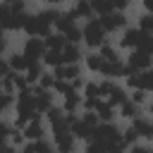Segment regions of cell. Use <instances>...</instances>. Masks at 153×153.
<instances>
[{
	"instance_id": "obj_1",
	"label": "cell",
	"mask_w": 153,
	"mask_h": 153,
	"mask_svg": "<svg viewBox=\"0 0 153 153\" xmlns=\"http://www.w3.org/2000/svg\"><path fill=\"white\" fill-rule=\"evenodd\" d=\"M57 17H60L57 7H45V10H38V12H29L26 24H24V33L45 38L50 31H55V19Z\"/></svg>"
},
{
	"instance_id": "obj_2",
	"label": "cell",
	"mask_w": 153,
	"mask_h": 153,
	"mask_svg": "<svg viewBox=\"0 0 153 153\" xmlns=\"http://www.w3.org/2000/svg\"><path fill=\"white\" fill-rule=\"evenodd\" d=\"M110 33L103 29V24H100V19L98 17H91V19H86L84 24H81V43L88 48V50H98L100 45H105L110 38H108Z\"/></svg>"
},
{
	"instance_id": "obj_3",
	"label": "cell",
	"mask_w": 153,
	"mask_h": 153,
	"mask_svg": "<svg viewBox=\"0 0 153 153\" xmlns=\"http://www.w3.org/2000/svg\"><path fill=\"white\" fill-rule=\"evenodd\" d=\"M117 36H120V38H117V48H120V50H136V48L141 45V41H143L146 33H143L136 24H134V26L129 24V26H127L124 31H120Z\"/></svg>"
},
{
	"instance_id": "obj_4",
	"label": "cell",
	"mask_w": 153,
	"mask_h": 153,
	"mask_svg": "<svg viewBox=\"0 0 153 153\" xmlns=\"http://www.w3.org/2000/svg\"><path fill=\"white\" fill-rule=\"evenodd\" d=\"M100 19V24H103V29L112 36V33H120V31H124L127 26H129V17H127V12H117V10H112L110 14H103V17H98Z\"/></svg>"
},
{
	"instance_id": "obj_5",
	"label": "cell",
	"mask_w": 153,
	"mask_h": 153,
	"mask_svg": "<svg viewBox=\"0 0 153 153\" xmlns=\"http://www.w3.org/2000/svg\"><path fill=\"white\" fill-rule=\"evenodd\" d=\"M22 131H24L26 141H41V139H45V136L50 134V127H48L45 117H43V115H38V117L29 120V124H26Z\"/></svg>"
},
{
	"instance_id": "obj_6",
	"label": "cell",
	"mask_w": 153,
	"mask_h": 153,
	"mask_svg": "<svg viewBox=\"0 0 153 153\" xmlns=\"http://www.w3.org/2000/svg\"><path fill=\"white\" fill-rule=\"evenodd\" d=\"M93 139H98V141H103L105 146H110V143H115V141L122 139V129H120L115 122H100V124L93 129Z\"/></svg>"
},
{
	"instance_id": "obj_7",
	"label": "cell",
	"mask_w": 153,
	"mask_h": 153,
	"mask_svg": "<svg viewBox=\"0 0 153 153\" xmlns=\"http://www.w3.org/2000/svg\"><path fill=\"white\" fill-rule=\"evenodd\" d=\"M45 50H48V48H45V41L38 38V36H29V38H24V43H22V53H24L31 62L43 60Z\"/></svg>"
},
{
	"instance_id": "obj_8",
	"label": "cell",
	"mask_w": 153,
	"mask_h": 153,
	"mask_svg": "<svg viewBox=\"0 0 153 153\" xmlns=\"http://www.w3.org/2000/svg\"><path fill=\"white\" fill-rule=\"evenodd\" d=\"M33 91V108L38 115H45L48 108L55 105V91H48V88H41V86H31Z\"/></svg>"
},
{
	"instance_id": "obj_9",
	"label": "cell",
	"mask_w": 153,
	"mask_h": 153,
	"mask_svg": "<svg viewBox=\"0 0 153 153\" xmlns=\"http://www.w3.org/2000/svg\"><path fill=\"white\" fill-rule=\"evenodd\" d=\"M124 62L134 69V72H146V69H151L153 67V57L148 55V53H143V50H127V57H124Z\"/></svg>"
},
{
	"instance_id": "obj_10",
	"label": "cell",
	"mask_w": 153,
	"mask_h": 153,
	"mask_svg": "<svg viewBox=\"0 0 153 153\" xmlns=\"http://www.w3.org/2000/svg\"><path fill=\"white\" fill-rule=\"evenodd\" d=\"M105 100L112 105V108H120L124 100H129V88L124 86V84H120L117 79L110 84V88H108V93H105Z\"/></svg>"
},
{
	"instance_id": "obj_11",
	"label": "cell",
	"mask_w": 153,
	"mask_h": 153,
	"mask_svg": "<svg viewBox=\"0 0 153 153\" xmlns=\"http://www.w3.org/2000/svg\"><path fill=\"white\" fill-rule=\"evenodd\" d=\"M81 100H84V96H81V91H67L65 96H60V105H62V110L67 112V115H76L79 110H81Z\"/></svg>"
},
{
	"instance_id": "obj_12",
	"label": "cell",
	"mask_w": 153,
	"mask_h": 153,
	"mask_svg": "<svg viewBox=\"0 0 153 153\" xmlns=\"http://www.w3.org/2000/svg\"><path fill=\"white\" fill-rule=\"evenodd\" d=\"M53 74H55V79L74 81V79L84 76V67H81V62H72V65H60V67H55V69H53Z\"/></svg>"
},
{
	"instance_id": "obj_13",
	"label": "cell",
	"mask_w": 153,
	"mask_h": 153,
	"mask_svg": "<svg viewBox=\"0 0 153 153\" xmlns=\"http://www.w3.org/2000/svg\"><path fill=\"white\" fill-rule=\"evenodd\" d=\"M131 124H134V129L139 131L141 141L153 143V117H148V115H139L136 120H131Z\"/></svg>"
},
{
	"instance_id": "obj_14",
	"label": "cell",
	"mask_w": 153,
	"mask_h": 153,
	"mask_svg": "<svg viewBox=\"0 0 153 153\" xmlns=\"http://www.w3.org/2000/svg\"><path fill=\"white\" fill-rule=\"evenodd\" d=\"M69 129H72V134H74V136H76L79 141H91V139H93V129H96V127L86 124V122H84V120H81V117L76 115V117L72 120Z\"/></svg>"
},
{
	"instance_id": "obj_15",
	"label": "cell",
	"mask_w": 153,
	"mask_h": 153,
	"mask_svg": "<svg viewBox=\"0 0 153 153\" xmlns=\"http://www.w3.org/2000/svg\"><path fill=\"white\" fill-rule=\"evenodd\" d=\"M76 22H79V19L74 17V12H72V10H65V12H60V17L55 19V31H60V33L67 36L74 26H79Z\"/></svg>"
},
{
	"instance_id": "obj_16",
	"label": "cell",
	"mask_w": 153,
	"mask_h": 153,
	"mask_svg": "<svg viewBox=\"0 0 153 153\" xmlns=\"http://www.w3.org/2000/svg\"><path fill=\"white\" fill-rule=\"evenodd\" d=\"M84 67L91 72V74H100L103 67H105V57L98 53V50H88L84 55Z\"/></svg>"
},
{
	"instance_id": "obj_17",
	"label": "cell",
	"mask_w": 153,
	"mask_h": 153,
	"mask_svg": "<svg viewBox=\"0 0 153 153\" xmlns=\"http://www.w3.org/2000/svg\"><path fill=\"white\" fill-rule=\"evenodd\" d=\"M5 57H7L10 67H12V72H26V69H29V65H31V60H29L22 50H12V53H7Z\"/></svg>"
},
{
	"instance_id": "obj_18",
	"label": "cell",
	"mask_w": 153,
	"mask_h": 153,
	"mask_svg": "<svg viewBox=\"0 0 153 153\" xmlns=\"http://www.w3.org/2000/svg\"><path fill=\"white\" fill-rule=\"evenodd\" d=\"M139 115H143V108H141V105H136L134 100H124V103L117 108V117H122V120H127V122L136 120Z\"/></svg>"
},
{
	"instance_id": "obj_19",
	"label": "cell",
	"mask_w": 153,
	"mask_h": 153,
	"mask_svg": "<svg viewBox=\"0 0 153 153\" xmlns=\"http://www.w3.org/2000/svg\"><path fill=\"white\" fill-rule=\"evenodd\" d=\"M84 50H81V43H67L62 48V57H65V65H72V62H84Z\"/></svg>"
},
{
	"instance_id": "obj_20",
	"label": "cell",
	"mask_w": 153,
	"mask_h": 153,
	"mask_svg": "<svg viewBox=\"0 0 153 153\" xmlns=\"http://www.w3.org/2000/svg\"><path fill=\"white\" fill-rule=\"evenodd\" d=\"M72 12H74V17L76 19H91V17H96L93 14V7H91V0H72V7H69Z\"/></svg>"
},
{
	"instance_id": "obj_21",
	"label": "cell",
	"mask_w": 153,
	"mask_h": 153,
	"mask_svg": "<svg viewBox=\"0 0 153 153\" xmlns=\"http://www.w3.org/2000/svg\"><path fill=\"white\" fill-rule=\"evenodd\" d=\"M96 115H98L100 122H115V117H117V108H112L105 98H100L98 105H96Z\"/></svg>"
},
{
	"instance_id": "obj_22",
	"label": "cell",
	"mask_w": 153,
	"mask_h": 153,
	"mask_svg": "<svg viewBox=\"0 0 153 153\" xmlns=\"http://www.w3.org/2000/svg\"><path fill=\"white\" fill-rule=\"evenodd\" d=\"M43 41H45V48H48V50H62V48L67 45V38H65V33H60V31H50Z\"/></svg>"
},
{
	"instance_id": "obj_23",
	"label": "cell",
	"mask_w": 153,
	"mask_h": 153,
	"mask_svg": "<svg viewBox=\"0 0 153 153\" xmlns=\"http://www.w3.org/2000/svg\"><path fill=\"white\" fill-rule=\"evenodd\" d=\"M98 53H100V55L105 57V62H115V60H124V57H122V50L117 48V43H110V41H108L105 45H100V48H98Z\"/></svg>"
},
{
	"instance_id": "obj_24",
	"label": "cell",
	"mask_w": 153,
	"mask_h": 153,
	"mask_svg": "<svg viewBox=\"0 0 153 153\" xmlns=\"http://www.w3.org/2000/svg\"><path fill=\"white\" fill-rule=\"evenodd\" d=\"M48 69H55V67H60V65H65V57H62V50H45V55H43V60H41Z\"/></svg>"
},
{
	"instance_id": "obj_25",
	"label": "cell",
	"mask_w": 153,
	"mask_h": 153,
	"mask_svg": "<svg viewBox=\"0 0 153 153\" xmlns=\"http://www.w3.org/2000/svg\"><path fill=\"white\" fill-rule=\"evenodd\" d=\"M45 69H48V67H45V65L38 60V62H31V65H29V69H26L24 74H26L29 84H31V86H36V84H38V79H41V74H43Z\"/></svg>"
},
{
	"instance_id": "obj_26",
	"label": "cell",
	"mask_w": 153,
	"mask_h": 153,
	"mask_svg": "<svg viewBox=\"0 0 153 153\" xmlns=\"http://www.w3.org/2000/svg\"><path fill=\"white\" fill-rule=\"evenodd\" d=\"M81 96H84V98H103V96H100V84H98L96 79H86V84H84V88H81Z\"/></svg>"
},
{
	"instance_id": "obj_27",
	"label": "cell",
	"mask_w": 153,
	"mask_h": 153,
	"mask_svg": "<svg viewBox=\"0 0 153 153\" xmlns=\"http://www.w3.org/2000/svg\"><path fill=\"white\" fill-rule=\"evenodd\" d=\"M129 100H134L136 105H148L151 103V91H146V88H134V91H129Z\"/></svg>"
},
{
	"instance_id": "obj_28",
	"label": "cell",
	"mask_w": 153,
	"mask_h": 153,
	"mask_svg": "<svg viewBox=\"0 0 153 153\" xmlns=\"http://www.w3.org/2000/svg\"><path fill=\"white\" fill-rule=\"evenodd\" d=\"M14 100H17V93H5L0 91V117L10 110H14Z\"/></svg>"
},
{
	"instance_id": "obj_29",
	"label": "cell",
	"mask_w": 153,
	"mask_h": 153,
	"mask_svg": "<svg viewBox=\"0 0 153 153\" xmlns=\"http://www.w3.org/2000/svg\"><path fill=\"white\" fill-rule=\"evenodd\" d=\"M91 7H93V14L96 17H103V14H110L115 7L110 0H91Z\"/></svg>"
},
{
	"instance_id": "obj_30",
	"label": "cell",
	"mask_w": 153,
	"mask_h": 153,
	"mask_svg": "<svg viewBox=\"0 0 153 153\" xmlns=\"http://www.w3.org/2000/svg\"><path fill=\"white\" fill-rule=\"evenodd\" d=\"M136 26L143 31V33H153V12H143L136 17Z\"/></svg>"
},
{
	"instance_id": "obj_31",
	"label": "cell",
	"mask_w": 153,
	"mask_h": 153,
	"mask_svg": "<svg viewBox=\"0 0 153 153\" xmlns=\"http://www.w3.org/2000/svg\"><path fill=\"white\" fill-rule=\"evenodd\" d=\"M122 141L127 143V146H131V143H136V141H141V136H139V131L134 129V124L129 122L124 129H122Z\"/></svg>"
},
{
	"instance_id": "obj_32",
	"label": "cell",
	"mask_w": 153,
	"mask_h": 153,
	"mask_svg": "<svg viewBox=\"0 0 153 153\" xmlns=\"http://www.w3.org/2000/svg\"><path fill=\"white\" fill-rule=\"evenodd\" d=\"M7 141H10V146H12V148H24V146L29 143V141H26V136H24V131H22V129H17V127L12 129V134H10V139H7Z\"/></svg>"
},
{
	"instance_id": "obj_33",
	"label": "cell",
	"mask_w": 153,
	"mask_h": 153,
	"mask_svg": "<svg viewBox=\"0 0 153 153\" xmlns=\"http://www.w3.org/2000/svg\"><path fill=\"white\" fill-rule=\"evenodd\" d=\"M81 153H108V146L98 139H91V141H84V151Z\"/></svg>"
},
{
	"instance_id": "obj_34",
	"label": "cell",
	"mask_w": 153,
	"mask_h": 153,
	"mask_svg": "<svg viewBox=\"0 0 153 153\" xmlns=\"http://www.w3.org/2000/svg\"><path fill=\"white\" fill-rule=\"evenodd\" d=\"M12 81H14V88H17V93H19V91H26V88H31V84H29V79H26V74H24V72H12Z\"/></svg>"
},
{
	"instance_id": "obj_35",
	"label": "cell",
	"mask_w": 153,
	"mask_h": 153,
	"mask_svg": "<svg viewBox=\"0 0 153 153\" xmlns=\"http://www.w3.org/2000/svg\"><path fill=\"white\" fill-rule=\"evenodd\" d=\"M36 86L53 91V86H55V74H53V69H45V72L41 74V79H38V84H36Z\"/></svg>"
},
{
	"instance_id": "obj_36",
	"label": "cell",
	"mask_w": 153,
	"mask_h": 153,
	"mask_svg": "<svg viewBox=\"0 0 153 153\" xmlns=\"http://www.w3.org/2000/svg\"><path fill=\"white\" fill-rule=\"evenodd\" d=\"M127 153H153V143H148V141H136V143H131V146L127 148Z\"/></svg>"
},
{
	"instance_id": "obj_37",
	"label": "cell",
	"mask_w": 153,
	"mask_h": 153,
	"mask_svg": "<svg viewBox=\"0 0 153 153\" xmlns=\"http://www.w3.org/2000/svg\"><path fill=\"white\" fill-rule=\"evenodd\" d=\"M141 88H146V91L153 93V67L146 69V72H141Z\"/></svg>"
},
{
	"instance_id": "obj_38",
	"label": "cell",
	"mask_w": 153,
	"mask_h": 153,
	"mask_svg": "<svg viewBox=\"0 0 153 153\" xmlns=\"http://www.w3.org/2000/svg\"><path fill=\"white\" fill-rule=\"evenodd\" d=\"M53 91H55V96H65L67 91H72V84H69V81H65V79H55Z\"/></svg>"
},
{
	"instance_id": "obj_39",
	"label": "cell",
	"mask_w": 153,
	"mask_h": 153,
	"mask_svg": "<svg viewBox=\"0 0 153 153\" xmlns=\"http://www.w3.org/2000/svg\"><path fill=\"white\" fill-rule=\"evenodd\" d=\"M139 50H143V53H148V55L153 57V33H146V36H143V41H141Z\"/></svg>"
},
{
	"instance_id": "obj_40",
	"label": "cell",
	"mask_w": 153,
	"mask_h": 153,
	"mask_svg": "<svg viewBox=\"0 0 153 153\" xmlns=\"http://www.w3.org/2000/svg\"><path fill=\"white\" fill-rule=\"evenodd\" d=\"M65 38H67V43H81V26H74Z\"/></svg>"
},
{
	"instance_id": "obj_41",
	"label": "cell",
	"mask_w": 153,
	"mask_h": 153,
	"mask_svg": "<svg viewBox=\"0 0 153 153\" xmlns=\"http://www.w3.org/2000/svg\"><path fill=\"white\" fill-rule=\"evenodd\" d=\"M127 148H129V146L120 139V141H115V143H110V146H108V153H127Z\"/></svg>"
},
{
	"instance_id": "obj_42",
	"label": "cell",
	"mask_w": 153,
	"mask_h": 153,
	"mask_svg": "<svg viewBox=\"0 0 153 153\" xmlns=\"http://www.w3.org/2000/svg\"><path fill=\"white\" fill-rule=\"evenodd\" d=\"M110 2H112V7H115L117 12H127L129 5H131V0H110Z\"/></svg>"
},
{
	"instance_id": "obj_43",
	"label": "cell",
	"mask_w": 153,
	"mask_h": 153,
	"mask_svg": "<svg viewBox=\"0 0 153 153\" xmlns=\"http://www.w3.org/2000/svg\"><path fill=\"white\" fill-rule=\"evenodd\" d=\"M7 45H10V43H7L5 33H2V36H0V57H5V55H7Z\"/></svg>"
},
{
	"instance_id": "obj_44",
	"label": "cell",
	"mask_w": 153,
	"mask_h": 153,
	"mask_svg": "<svg viewBox=\"0 0 153 153\" xmlns=\"http://www.w3.org/2000/svg\"><path fill=\"white\" fill-rule=\"evenodd\" d=\"M41 2H43L45 7H60V5L65 2V0H41Z\"/></svg>"
},
{
	"instance_id": "obj_45",
	"label": "cell",
	"mask_w": 153,
	"mask_h": 153,
	"mask_svg": "<svg viewBox=\"0 0 153 153\" xmlns=\"http://www.w3.org/2000/svg\"><path fill=\"white\" fill-rule=\"evenodd\" d=\"M141 5H143L146 12H153V0H141Z\"/></svg>"
},
{
	"instance_id": "obj_46",
	"label": "cell",
	"mask_w": 153,
	"mask_h": 153,
	"mask_svg": "<svg viewBox=\"0 0 153 153\" xmlns=\"http://www.w3.org/2000/svg\"><path fill=\"white\" fill-rule=\"evenodd\" d=\"M12 146H10V141H0V153H7Z\"/></svg>"
},
{
	"instance_id": "obj_47",
	"label": "cell",
	"mask_w": 153,
	"mask_h": 153,
	"mask_svg": "<svg viewBox=\"0 0 153 153\" xmlns=\"http://www.w3.org/2000/svg\"><path fill=\"white\" fill-rule=\"evenodd\" d=\"M146 110H148V117H153V98H151V103L146 105Z\"/></svg>"
},
{
	"instance_id": "obj_48",
	"label": "cell",
	"mask_w": 153,
	"mask_h": 153,
	"mask_svg": "<svg viewBox=\"0 0 153 153\" xmlns=\"http://www.w3.org/2000/svg\"><path fill=\"white\" fill-rule=\"evenodd\" d=\"M0 2H7V5H12V2H17V0H0Z\"/></svg>"
},
{
	"instance_id": "obj_49",
	"label": "cell",
	"mask_w": 153,
	"mask_h": 153,
	"mask_svg": "<svg viewBox=\"0 0 153 153\" xmlns=\"http://www.w3.org/2000/svg\"><path fill=\"white\" fill-rule=\"evenodd\" d=\"M2 33H5V31H2V29H0V36H2Z\"/></svg>"
}]
</instances>
